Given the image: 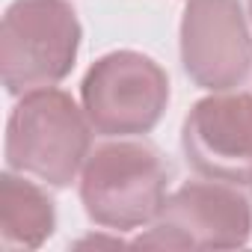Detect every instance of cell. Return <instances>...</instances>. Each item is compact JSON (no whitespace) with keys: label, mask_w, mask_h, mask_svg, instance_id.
I'll return each instance as SVG.
<instances>
[{"label":"cell","mask_w":252,"mask_h":252,"mask_svg":"<svg viewBox=\"0 0 252 252\" xmlns=\"http://www.w3.org/2000/svg\"><path fill=\"white\" fill-rule=\"evenodd\" d=\"M169 163L140 140H113L89 152L80 169V202L86 217L107 231H134L155 222L166 202Z\"/></svg>","instance_id":"6da1fadb"},{"label":"cell","mask_w":252,"mask_h":252,"mask_svg":"<svg viewBox=\"0 0 252 252\" xmlns=\"http://www.w3.org/2000/svg\"><path fill=\"white\" fill-rule=\"evenodd\" d=\"M92 152V125L63 89L21 95L6 122V166L48 187H68Z\"/></svg>","instance_id":"7a4b0ae2"},{"label":"cell","mask_w":252,"mask_h":252,"mask_svg":"<svg viewBox=\"0 0 252 252\" xmlns=\"http://www.w3.org/2000/svg\"><path fill=\"white\" fill-rule=\"evenodd\" d=\"M80 21L68 0H15L0 24V80L9 95L57 86L74 68Z\"/></svg>","instance_id":"3957f363"},{"label":"cell","mask_w":252,"mask_h":252,"mask_svg":"<svg viewBox=\"0 0 252 252\" xmlns=\"http://www.w3.org/2000/svg\"><path fill=\"white\" fill-rule=\"evenodd\" d=\"M83 113L101 137H143L169 104L166 71L140 51H113L92 63L80 83Z\"/></svg>","instance_id":"277c9868"},{"label":"cell","mask_w":252,"mask_h":252,"mask_svg":"<svg viewBox=\"0 0 252 252\" xmlns=\"http://www.w3.org/2000/svg\"><path fill=\"white\" fill-rule=\"evenodd\" d=\"M252 234L249 199L225 181H187L166 196L152 228L134 246L155 249H240Z\"/></svg>","instance_id":"5b68a950"},{"label":"cell","mask_w":252,"mask_h":252,"mask_svg":"<svg viewBox=\"0 0 252 252\" xmlns=\"http://www.w3.org/2000/svg\"><path fill=\"white\" fill-rule=\"evenodd\" d=\"M184 74L208 92L237 89L252 71V33L240 0H187L181 15Z\"/></svg>","instance_id":"8992f818"},{"label":"cell","mask_w":252,"mask_h":252,"mask_svg":"<svg viewBox=\"0 0 252 252\" xmlns=\"http://www.w3.org/2000/svg\"><path fill=\"white\" fill-rule=\"evenodd\" d=\"M187 163L214 181L252 184V95L214 92L196 101L181 128Z\"/></svg>","instance_id":"52a82bcc"},{"label":"cell","mask_w":252,"mask_h":252,"mask_svg":"<svg viewBox=\"0 0 252 252\" xmlns=\"http://www.w3.org/2000/svg\"><path fill=\"white\" fill-rule=\"evenodd\" d=\"M57 228L54 199L27 175L6 169L0 175V246L6 252L39 249Z\"/></svg>","instance_id":"ba28073f"},{"label":"cell","mask_w":252,"mask_h":252,"mask_svg":"<svg viewBox=\"0 0 252 252\" xmlns=\"http://www.w3.org/2000/svg\"><path fill=\"white\" fill-rule=\"evenodd\" d=\"M249 18H252V0H249Z\"/></svg>","instance_id":"9c48e42d"}]
</instances>
